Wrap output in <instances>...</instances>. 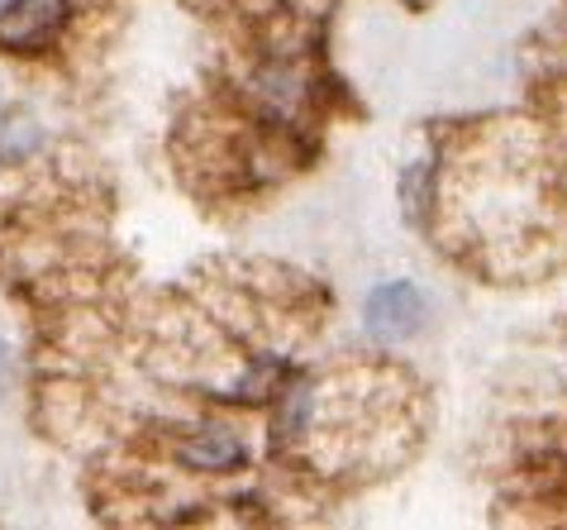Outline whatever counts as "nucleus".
Returning <instances> with one entry per match:
<instances>
[{
  "instance_id": "f257e3e1",
  "label": "nucleus",
  "mask_w": 567,
  "mask_h": 530,
  "mask_svg": "<svg viewBox=\"0 0 567 530\" xmlns=\"http://www.w3.org/2000/svg\"><path fill=\"white\" fill-rule=\"evenodd\" d=\"M68 20H72L68 0H10L0 10V53L29 58V53L53 49Z\"/></svg>"
},
{
  "instance_id": "f03ea898",
  "label": "nucleus",
  "mask_w": 567,
  "mask_h": 530,
  "mask_svg": "<svg viewBox=\"0 0 567 530\" xmlns=\"http://www.w3.org/2000/svg\"><path fill=\"white\" fill-rule=\"evenodd\" d=\"M424 320V292L415 283H382L368 296V330L386 345L411 339Z\"/></svg>"
},
{
  "instance_id": "7ed1b4c3",
  "label": "nucleus",
  "mask_w": 567,
  "mask_h": 530,
  "mask_svg": "<svg viewBox=\"0 0 567 530\" xmlns=\"http://www.w3.org/2000/svg\"><path fill=\"white\" fill-rule=\"evenodd\" d=\"M244 459H248V449L229 426H206L177 445V463H186L192 473H229Z\"/></svg>"
},
{
  "instance_id": "20e7f679",
  "label": "nucleus",
  "mask_w": 567,
  "mask_h": 530,
  "mask_svg": "<svg viewBox=\"0 0 567 530\" xmlns=\"http://www.w3.org/2000/svg\"><path fill=\"white\" fill-rule=\"evenodd\" d=\"M43 134H39V120L29 111H10L6 120H0V163L6 167H20L39 153Z\"/></svg>"
},
{
  "instance_id": "39448f33",
  "label": "nucleus",
  "mask_w": 567,
  "mask_h": 530,
  "mask_svg": "<svg viewBox=\"0 0 567 530\" xmlns=\"http://www.w3.org/2000/svg\"><path fill=\"white\" fill-rule=\"evenodd\" d=\"M10 373H14V364H10V349L0 345V393H6V387H10Z\"/></svg>"
}]
</instances>
